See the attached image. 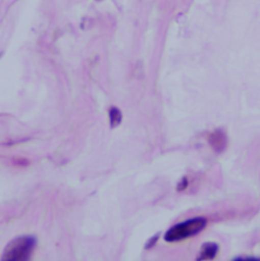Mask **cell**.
I'll list each match as a JSON object with an SVG mask.
<instances>
[{
    "mask_svg": "<svg viewBox=\"0 0 260 261\" xmlns=\"http://www.w3.org/2000/svg\"><path fill=\"white\" fill-rule=\"evenodd\" d=\"M205 226H206V219L204 218L190 219L188 221L182 222L172 227L165 234V240L167 242H177V241L184 240L186 238L197 235L205 228Z\"/></svg>",
    "mask_w": 260,
    "mask_h": 261,
    "instance_id": "obj_1",
    "label": "cell"
},
{
    "mask_svg": "<svg viewBox=\"0 0 260 261\" xmlns=\"http://www.w3.org/2000/svg\"><path fill=\"white\" fill-rule=\"evenodd\" d=\"M36 240L34 237H20L10 242L4 250L3 260H28L35 248Z\"/></svg>",
    "mask_w": 260,
    "mask_h": 261,
    "instance_id": "obj_2",
    "label": "cell"
},
{
    "mask_svg": "<svg viewBox=\"0 0 260 261\" xmlns=\"http://www.w3.org/2000/svg\"><path fill=\"white\" fill-rule=\"evenodd\" d=\"M217 252H218V245L217 244H215V243H206L202 247V251L200 252L198 260L214 258L216 256Z\"/></svg>",
    "mask_w": 260,
    "mask_h": 261,
    "instance_id": "obj_3",
    "label": "cell"
},
{
    "mask_svg": "<svg viewBox=\"0 0 260 261\" xmlns=\"http://www.w3.org/2000/svg\"><path fill=\"white\" fill-rule=\"evenodd\" d=\"M121 119H122V115H121V112L118 109L114 108L110 111V121H111V126L112 127H115L118 124H120Z\"/></svg>",
    "mask_w": 260,
    "mask_h": 261,
    "instance_id": "obj_4",
    "label": "cell"
},
{
    "mask_svg": "<svg viewBox=\"0 0 260 261\" xmlns=\"http://www.w3.org/2000/svg\"><path fill=\"white\" fill-rule=\"evenodd\" d=\"M1 55H2V53H0V56H1Z\"/></svg>",
    "mask_w": 260,
    "mask_h": 261,
    "instance_id": "obj_5",
    "label": "cell"
}]
</instances>
